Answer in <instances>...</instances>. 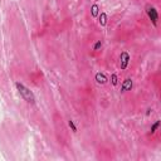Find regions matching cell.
<instances>
[{"mask_svg":"<svg viewBox=\"0 0 161 161\" xmlns=\"http://www.w3.org/2000/svg\"><path fill=\"white\" fill-rule=\"evenodd\" d=\"M111 79H112V84H113V86H116V84H117V76H116V74H112V77H111Z\"/></svg>","mask_w":161,"mask_h":161,"instance_id":"8fae6325","label":"cell"},{"mask_svg":"<svg viewBox=\"0 0 161 161\" xmlns=\"http://www.w3.org/2000/svg\"><path fill=\"white\" fill-rule=\"evenodd\" d=\"M94 79H96V82H97V83H100V84H105V83H107V77H106L103 73H101V72L96 73Z\"/></svg>","mask_w":161,"mask_h":161,"instance_id":"5b68a950","label":"cell"},{"mask_svg":"<svg viewBox=\"0 0 161 161\" xmlns=\"http://www.w3.org/2000/svg\"><path fill=\"white\" fill-rule=\"evenodd\" d=\"M100 24L102 26H105L106 24H107V15H106L105 13H102L101 16H100Z\"/></svg>","mask_w":161,"mask_h":161,"instance_id":"8992f818","label":"cell"},{"mask_svg":"<svg viewBox=\"0 0 161 161\" xmlns=\"http://www.w3.org/2000/svg\"><path fill=\"white\" fill-rule=\"evenodd\" d=\"M100 48H102V43H101V40H98V42L93 46V49H94V50H98Z\"/></svg>","mask_w":161,"mask_h":161,"instance_id":"30bf717a","label":"cell"},{"mask_svg":"<svg viewBox=\"0 0 161 161\" xmlns=\"http://www.w3.org/2000/svg\"><path fill=\"white\" fill-rule=\"evenodd\" d=\"M159 126H160V121H156V122L151 126V133H155V132L157 131V128H159Z\"/></svg>","mask_w":161,"mask_h":161,"instance_id":"ba28073f","label":"cell"},{"mask_svg":"<svg viewBox=\"0 0 161 161\" xmlns=\"http://www.w3.org/2000/svg\"><path fill=\"white\" fill-rule=\"evenodd\" d=\"M132 86H133V82H132V79H131V78H126V79L123 81V83H122V87H121V92L131 91Z\"/></svg>","mask_w":161,"mask_h":161,"instance_id":"277c9868","label":"cell"},{"mask_svg":"<svg viewBox=\"0 0 161 161\" xmlns=\"http://www.w3.org/2000/svg\"><path fill=\"white\" fill-rule=\"evenodd\" d=\"M68 126L72 128V131H73V132H77V127H76V125H74V122L72 121V120L68 121Z\"/></svg>","mask_w":161,"mask_h":161,"instance_id":"9c48e42d","label":"cell"},{"mask_svg":"<svg viewBox=\"0 0 161 161\" xmlns=\"http://www.w3.org/2000/svg\"><path fill=\"white\" fill-rule=\"evenodd\" d=\"M92 16H97L98 15V10H100V6H98L97 4H94V5H92Z\"/></svg>","mask_w":161,"mask_h":161,"instance_id":"52a82bcc","label":"cell"},{"mask_svg":"<svg viewBox=\"0 0 161 161\" xmlns=\"http://www.w3.org/2000/svg\"><path fill=\"white\" fill-rule=\"evenodd\" d=\"M120 67L121 69H126L128 66V62H130V54L127 52H122L121 56H120Z\"/></svg>","mask_w":161,"mask_h":161,"instance_id":"3957f363","label":"cell"},{"mask_svg":"<svg viewBox=\"0 0 161 161\" xmlns=\"http://www.w3.org/2000/svg\"><path fill=\"white\" fill-rule=\"evenodd\" d=\"M150 113H151V109H150V108H149V109H147V112H146V115H147V116H149Z\"/></svg>","mask_w":161,"mask_h":161,"instance_id":"7c38bea8","label":"cell"},{"mask_svg":"<svg viewBox=\"0 0 161 161\" xmlns=\"http://www.w3.org/2000/svg\"><path fill=\"white\" fill-rule=\"evenodd\" d=\"M15 87L18 88V92H19V94L22 96L23 100H25L28 103H35V97H34L33 92L30 91L29 88H26L25 86L23 83H20V82H16Z\"/></svg>","mask_w":161,"mask_h":161,"instance_id":"6da1fadb","label":"cell"},{"mask_svg":"<svg viewBox=\"0 0 161 161\" xmlns=\"http://www.w3.org/2000/svg\"><path fill=\"white\" fill-rule=\"evenodd\" d=\"M146 14L149 16V19L152 22L154 25H157V20H159V14H157V10L154 8L152 5H147L146 6Z\"/></svg>","mask_w":161,"mask_h":161,"instance_id":"7a4b0ae2","label":"cell"}]
</instances>
